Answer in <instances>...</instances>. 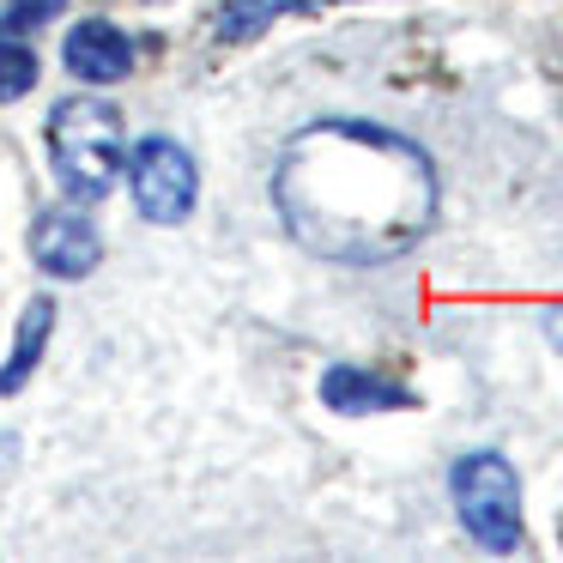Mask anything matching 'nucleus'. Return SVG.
Segmentation results:
<instances>
[{
	"label": "nucleus",
	"instance_id": "1",
	"mask_svg": "<svg viewBox=\"0 0 563 563\" xmlns=\"http://www.w3.org/2000/svg\"><path fill=\"white\" fill-rule=\"evenodd\" d=\"M437 164L400 128L364 115H321L285 140L273 164V207L297 249L340 267L412 255L437 224Z\"/></svg>",
	"mask_w": 563,
	"mask_h": 563
},
{
	"label": "nucleus",
	"instance_id": "2",
	"mask_svg": "<svg viewBox=\"0 0 563 563\" xmlns=\"http://www.w3.org/2000/svg\"><path fill=\"white\" fill-rule=\"evenodd\" d=\"M43 146H49V170L62 195L79 207H98L128 164V134L110 98H62L49 110Z\"/></svg>",
	"mask_w": 563,
	"mask_h": 563
},
{
	"label": "nucleus",
	"instance_id": "3",
	"mask_svg": "<svg viewBox=\"0 0 563 563\" xmlns=\"http://www.w3.org/2000/svg\"><path fill=\"white\" fill-rule=\"evenodd\" d=\"M449 497H454V515H461L466 539L478 551H521V533H527V515H521V478L515 466L503 461L497 449H473L449 466Z\"/></svg>",
	"mask_w": 563,
	"mask_h": 563
},
{
	"label": "nucleus",
	"instance_id": "4",
	"mask_svg": "<svg viewBox=\"0 0 563 563\" xmlns=\"http://www.w3.org/2000/svg\"><path fill=\"white\" fill-rule=\"evenodd\" d=\"M128 195L146 224H183L200 200V170L170 134H146L128 152Z\"/></svg>",
	"mask_w": 563,
	"mask_h": 563
},
{
	"label": "nucleus",
	"instance_id": "5",
	"mask_svg": "<svg viewBox=\"0 0 563 563\" xmlns=\"http://www.w3.org/2000/svg\"><path fill=\"white\" fill-rule=\"evenodd\" d=\"M31 261H37L49 279H86L103 261V236H98V224L79 212V200L74 207L37 212V224H31Z\"/></svg>",
	"mask_w": 563,
	"mask_h": 563
},
{
	"label": "nucleus",
	"instance_id": "6",
	"mask_svg": "<svg viewBox=\"0 0 563 563\" xmlns=\"http://www.w3.org/2000/svg\"><path fill=\"white\" fill-rule=\"evenodd\" d=\"M62 62H67V74L91 91L122 86V79L134 74V37H128L122 25H110V19H79L62 43Z\"/></svg>",
	"mask_w": 563,
	"mask_h": 563
},
{
	"label": "nucleus",
	"instance_id": "7",
	"mask_svg": "<svg viewBox=\"0 0 563 563\" xmlns=\"http://www.w3.org/2000/svg\"><path fill=\"white\" fill-rule=\"evenodd\" d=\"M321 406L340 418H376V412H406L418 406L412 388L376 376V369H357V364H328L321 369Z\"/></svg>",
	"mask_w": 563,
	"mask_h": 563
},
{
	"label": "nucleus",
	"instance_id": "8",
	"mask_svg": "<svg viewBox=\"0 0 563 563\" xmlns=\"http://www.w3.org/2000/svg\"><path fill=\"white\" fill-rule=\"evenodd\" d=\"M49 328H55V297H31L25 316H19V333H13V357L0 364V394H25V382L37 376V364H43Z\"/></svg>",
	"mask_w": 563,
	"mask_h": 563
},
{
	"label": "nucleus",
	"instance_id": "9",
	"mask_svg": "<svg viewBox=\"0 0 563 563\" xmlns=\"http://www.w3.org/2000/svg\"><path fill=\"white\" fill-rule=\"evenodd\" d=\"M279 13H285V0H224L219 13H212V37L219 43H255Z\"/></svg>",
	"mask_w": 563,
	"mask_h": 563
},
{
	"label": "nucleus",
	"instance_id": "10",
	"mask_svg": "<svg viewBox=\"0 0 563 563\" xmlns=\"http://www.w3.org/2000/svg\"><path fill=\"white\" fill-rule=\"evenodd\" d=\"M31 86H37V49L13 31H0V103L31 98Z\"/></svg>",
	"mask_w": 563,
	"mask_h": 563
},
{
	"label": "nucleus",
	"instance_id": "11",
	"mask_svg": "<svg viewBox=\"0 0 563 563\" xmlns=\"http://www.w3.org/2000/svg\"><path fill=\"white\" fill-rule=\"evenodd\" d=\"M67 13V0H7L0 7V31H13V37H31V31H43L49 19Z\"/></svg>",
	"mask_w": 563,
	"mask_h": 563
},
{
	"label": "nucleus",
	"instance_id": "12",
	"mask_svg": "<svg viewBox=\"0 0 563 563\" xmlns=\"http://www.w3.org/2000/svg\"><path fill=\"white\" fill-rule=\"evenodd\" d=\"M0 461H13V442H0Z\"/></svg>",
	"mask_w": 563,
	"mask_h": 563
}]
</instances>
